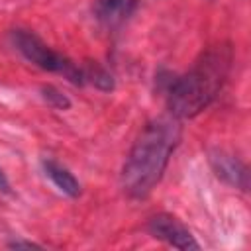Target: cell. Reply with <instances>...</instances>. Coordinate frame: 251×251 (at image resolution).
Listing matches in <instances>:
<instances>
[{"instance_id":"cell-1","label":"cell","mask_w":251,"mask_h":251,"mask_svg":"<svg viewBox=\"0 0 251 251\" xmlns=\"http://www.w3.org/2000/svg\"><path fill=\"white\" fill-rule=\"evenodd\" d=\"M178 139L180 126L175 116H161L149 122L137 135L124 163V192L131 198L149 196L159 184Z\"/></svg>"},{"instance_id":"cell-2","label":"cell","mask_w":251,"mask_h":251,"mask_svg":"<svg viewBox=\"0 0 251 251\" xmlns=\"http://www.w3.org/2000/svg\"><path fill=\"white\" fill-rule=\"evenodd\" d=\"M233 51L229 43H216L200 53L192 67L171 82L167 106L171 116L194 118L206 110L222 92L231 71Z\"/></svg>"},{"instance_id":"cell-3","label":"cell","mask_w":251,"mask_h":251,"mask_svg":"<svg viewBox=\"0 0 251 251\" xmlns=\"http://www.w3.org/2000/svg\"><path fill=\"white\" fill-rule=\"evenodd\" d=\"M12 39L16 49L35 67L49 71V73H59L65 78H69L75 84H84V71L78 67L75 61L65 57L63 53L51 49L47 43H43L33 31L27 29H14Z\"/></svg>"},{"instance_id":"cell-4","label":"cell","mask_w":251,"mask_h":251,"mask_svg":"<svg viewBox=\"0 0 251 251\" xmlns=\"http://www.w3.org/2000/svg\"><path fill=\"white\" fill-rule=\"evenodd\" d=\"M147 229L153 237L176 247V249H200V243L188 231V227L171 214H157L149 220Z\"/></svg>"},{"instance_id":"cell-5","label":"cell","mask_w":251,"mask_h":251,"mask_svg":"<svg viewBox=\"0 0 251 251\" xmlns=\"http://www.w3.org/2000/svg\"><path fill=\"white\" fill-rule=\"evenodd\" d=\"M139 0H94L92 12L100 25L106 29H116L129 20Z\"/></svg>"},{"instance_id":"cell-6","label":"cell","mask_w":251,"mask_h":251,"mask_svg":"<svg viewBox=\"0 0 251 251\" xmlns=\"http://www.w3.org/2000/svg\"><path fill=\"white\" fill-rule=\"evenodd\" d=\"M43 169H45V175L53 180V184L61 192H65L71 198H76L80 194V184H78V180L75 178V175L67 167L59 165L53 159H47V161H43Z\"/></svg>"},{"instance_id":"cell-7","label":"cell","mask_w":251,"mask_h":251,"mask_svg":"<svg viewBox=\"0 0 251 251\" xmlns=\"http://www.w3.org/2000/svg\"><path fill=\"white\" fill-rule=\"evenodd\" d=\"M212 163L218 171V176L226 178L229 184H235L241 188L247 186V169L235 157L226 155V153H218L216 157H212Z\"/></svg>"},{"instance_id":"cell-8","label":"cell","mask_w":251,"mask_h":251,"mask_svg":"<svg viewBox=\"0 0 251 251\" xmlns=\"http://www.w3.org/2000/svg\"><path fill=\"white\" fill-rule=\"evenodd\" d=\"M41 92H43V98L47 100V104H51L57 110H67L71 106L69 98L63 92H59L57 88H53V86H45V88H41Z\"/></svg>"},{"instance_id":"cell-9","label":"cell","mask_w":251,"mask_h":251,"mask_svg":"<svg viewBox=\"0 0 251 251\" xmlns=\"http://www.w3.org/2000/svg\"><path fill=\"white\" fill-rule=\"evenodd\" d=\"M10 247H16V249H20V247H39V245H35V243H29V241H12V243H10Z\"/></svg>"},{"instance_id":"cell-10","label":"cell","mask_w":251,"mask_h":251,"mask_svg":"<svg viewBox=\"0 0 251 251\" xmlns=\"http://www.w3.org/2000/svg\"><path fill=\"white\" fill-rule=\"evenodd\" d=\"M0 190H2V192H8V190H10V184H8V180H6L4 173H2V169H0Z\"/></svg>"}]
</instances>
